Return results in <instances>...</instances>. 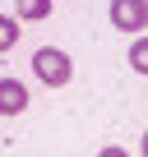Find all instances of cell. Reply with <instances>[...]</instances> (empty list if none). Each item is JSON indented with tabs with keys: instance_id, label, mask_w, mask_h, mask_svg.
I'll return each instance as SVG.
<instances>
[{
	"instance_id": "4",
	"label": "cell",
	"mask_w": 148,
	"mask_h": 157,
	"mask_svg": "<svg viewBox=\"0 0 148 157\" xmlns=\"http://www.w3.org/2000/svg\"><path fill=\"white\" fill-rule=\"evenodd\" d=\"M14 10H19V14H14L19 23H42V19H51L56 5H51V0H19Z\"/></svg>"
},
{
	"instance_id": "1",
	"label": "cell",
	"mask_w": 148,
	"mask_h": 157,
	"mask_svg": "<svg viewBox=\"0 0 148 157\" xmlns=\"http://www.w3.org/2000/svg\"><path fill=\"white\" fill-rule=\"evenodd\" d=\"M33 74H37V83H46V88H65L69 78H74V60H69L60 46H37Z\"/></svg>"
},
{
	"instance_id": "2",
	"label": "cell",
	"mask_w": 148,
	"mask_h": 157,
	"mask_svg": "<svg viewBox=\"0 0 148 157\" xmlns=\"http://www.w3.org/2000/svg\"><path fill=\"white\" fill-rule=\"evenodd\" d=\"M111 23L120 33H143L148 28V0H111Z\"/></svg>"
},
{
	"instance_id": "3",
	"label": "cell",
	"mask_w": 148,
	"mask_h": 157,
	"mask_svg": "<svg viewBox=\"0 0 148 157\" xmlns=\"http://www.w3.org/2000/svg\"><path fill=\"white\" fill-rule=\"evenodd\" d=\"M28 106V88L19 78H0V116H19Z\"/></svg>"
},
{
	"instance_id": "5",
	"label": "cell",
	"mask_w": 148,
	"mask_h": 157,
	"mask_svg": "<svg viewBox=\"0 0 148 157\" xmlns=\"http://www.w3.org/2000/svg\"><path fill=\"white\" fill-rule=\"evenodd\" d=\"M14 46H19V19L0 14V51H14Z\"/></svg>"
},
{
	"instance_id": "6",
	"label": "cell",
	"mask_w": 148,
	"mask_h": 157,
	"mask_svg": "<svg viewBox=\"0 0 148 157\" xmlns=\"http://www.w3.org/2000/svg\"><path fill=\"white\" fill-rule=\"evenodd\" d=\"M130 65H134L139 74L148 69V37H139V33H134V42H130Z\"/></svg>"
}]
</instances>
